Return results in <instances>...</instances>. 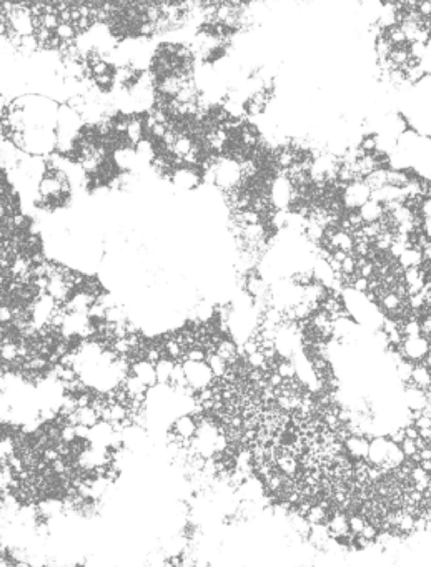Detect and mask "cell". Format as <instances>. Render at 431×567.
<instances>
[{
    "label": "cell",
    "mask_w": 431,
    "mask_h": 567,
    "mask_svg": "<svg viewBox=\"0 0 431 567\" xmlns=\"http://www.w3.org/2000/svg\"><path fill=\"white\" fill-rule=\"evenodd\" d=\"M168 431L173 432L175 436H178L183 443L187 441H192V439L196 436V431H199V423H196V419L192 416V414H182L178 417H175V419L172 421L170 428H168Z\"/></svg>",
    "instance_id": "cell-1"
},
{
    "label": "cell",
    "mask_w": 431,
    "mask_h": 567,
    "mask_svg": "<svg viewBox=\"0 0 431 567\" xmlns=\"http://www.w3.org/2000/svg\"><path fill=\"white\" fill-rule=\"evenodd\" d=\"M370 441L371 437L368 436H350L343 443L345 452L348 454L353 461H366L368 459V451H370Z\"/></svg>",
    "instance_id": "cell-2"
},
{
    "label": "cell",
    "mask_w": 431,
    "mask_h": 567,
    "mask_svg": "<svg viewBox=\"0 0 431 567\" xmlns=\"http://www.w3.org/2000/svg\"><path fill=\"white\" fill-rule=\"evenodd\" d=\"M130 374H133V376H135L137 379L142 381L148 389L155 388V386L158 385V382H157V374H155V366L152 363H148V361H145V359L133 363L130 366Z\"/></svg>",
    "instance_id": "cell-3"
},
{
    "label": "cell",
    "mask_w": 431,
    "mask_h": 567,
    "mask_svg": "<svg viewBox=\"0 0 431 567\" xmlns=\"http://www.w3.org/2000/svg\"><path fill=\"white\" fill-rule=\"evenodd\" d=\"M413 385L416 388L423 389V391L429 393L431 389V371L428 370L426 366H423L421 363H416L415 368H413V373H411V381Z\"/></svg>",
    "instance_id": "cell-4"
},
{
    "label": "cell",
    "mask_w": 431,
    "mask_h": 567,
    "mask_svg": "<svg viewBox=\"0 0 431 567\" xmlns=\"http://www.w3.org/2000/svg\"><path fill=\"white\" fill-rule=\"evenodd\" d=\"M358 211L365 223H374L381 218V215H383V205L376 200H368L358 208Z\"/></svg>",
    "instance_id": "cell-5"
},
{
    "label": "cell",
    "mask_w": 431,
    "mask_h": 567,
    "mask_svg": "<svg viewBox=\"0 0 431 567\" xmlns=\"http://www.w3.org/2000/svg\"><path fill=\"white\" fill-rule=\"evenodd\" d=\"M173 366H175V361L168 359V358L160 359L158 363L155 364V374H157V382H158V385H161V386H168V385H170V376H172Z\"/></svg>",
    "instance_id": "cell-6"
},
{
    "label": "cell",
    "mask_w": 431,
    "mask_h": 567,
    "mask_svg": "<svg viewBox=\"0 0 431 567\" xmlns=\"http://www.w3.org/2000/svg\"><path fill=\"white\" fill-rule=\"evenodd\" d=\"M75 417H77V426L80 424V426H85V428H90V429L100 423V416L97 414V411L92 406L77 409Z\"/></svg>",
    "instance_id": "cell-7"
},
{
    "label": "cell",
    "mask_w": 431,
    "mask_h": 567,
    "mask_svg": "<svg viewBox=\"0 0 431 567\" xmlns=\"http://www.w3.org/2000/svg\"><path fill=\"white\" fill-rule=\"evenodd\" d=\"M421 251L413 250V248H408L401 253V257L398 258V265L403 268V270H411V268H420L421 265Z\"/></svg>",
    "instance_id": "cell-8"
},
{
    "label": "cell",
    "mask_w": 431,
    "mask_h": 567,
    "mask_svg": "<svg viewBox=\"0 0 431 567\" xmlns=\"http://www.w3.org/2000/svg\"><path fill=\"white\" fill-rule=\"evenodd\" d=\"M205 363H207V366L210 368L211 374H213V376L218 378V379L223 378L225 373H227V370H228V363H227V361L222 359L215 353L207 354V361H205Z\"/></svg>",
    "instance_id": "cell-9"
},
{
    "label": "cell",
    "mask_w": 431,
    "mask_h": 567,
    "mask_svg": "<svg viewBox=\"0 0 431 567\" xmlns=\"http://www.w3.org/2000/svg\"><path fill=\"white\" fill-rule=\"evenodd\" d=\"M53 35L59 39V42H62V44H74V42L79 39L74 25L68 22H60L59 27L53 30Z\"/></svg>",
    "instance_id": "cell-10"
},
{
    "label": "cell",
    "mask_w": 431,
    "mask_h": 567,
    "mask_svg": "<svg viewBox=\"0 0 431 567\" xmlns=\"http://www.w3.org/2000/svg\"><path fill=\"white\" fill-rule=\"evenodd\" d=\"M328 516H330V511H327L323 506L313 504L312 509L308 511V514L305 516V519L310 526H318V524H327Z\"/></svg>",
    "instance_id": "cell-11"
},
{
    "label": "cell",
    "mask_w": 431,
    "mask_h": 567,
    "mask_svg": "<svg viewBox=\"0 0 431 567\" xmlns=\"http://www.w3.org/2000/svg\"><path fill=\"white\" fill-rule=\"evenodd\" d=\"M275 371H277L285 381L295 379L296 376H298V373H296V366L293 364V361L290 358H281L278 361L277 368H275Z\"/></svg>",
    "instance_id": "cell-12"
},
{
    "label": "cell",
    "mask_w": 431,
    "mask_h": 567,
    "mask_svg": "<svg viewBox=\"0 0 431 567\" xmlns=\"http://www.w3.org/2000/svg\"><path fill=\"white\" fill-rule=\"evenodd\" d=\"M17 359H20L19 344L17 343H4L2 351H0V361H2L4 364H12V363H15Z\"/></svg>",
    "instance_id": "cell-13"
},
{
    "label": "cell",
    "mask_w": 431,
    "mask_h": 567,
    "mask_svg": "<svg viewBox=\"0 0 431 567\" xmlns=\"http://www.w3.org/2000/svg\"><path fill=\"white\" fill-rule=\"evenodd\" d=\"M188 361V363H205L207 361V353L202 348V346H192L185 351V356H183V363Z\"/></svg>",
    "instance_id": "cell-14"
},
{
    "label": "cell",
    "mask_w": 431,
    "mask_h": 567,
    "mask_svg": "<svg viewBox=\"0 0 431 567\" xmlns=\"http://www.w3.org/2000/svg\"><path fill=\"white\" fill-rule=\"evenodd\" d=\"M365 526H366V519H365L362 514H351V516H348V527H350V533L353 536L362 534V531L365 529Z\"/></svg>",
    "instance_id": "cell-15"
},
{
    "label": "cell",
    "mask_w": 431,
    "mask_h": 567,
    "mask_svg": "<svg viewBox=\"0 0 431 567\" xmlns=\"http://www.w3.org/2000/svg\"><path fill=\"white\" fill-rule=\"evenodd\" d=\"M358 147L362 148L366 155L374 153L378 150V135H365L362 140H360Z\"/></svg>",
    "instance_id": "cell-16"
},
{
    "label": "cell",
    "mask_w": 431,
    "mask_h": 567,
    "mask_svg": "<svg viewBox=\"0 0 431 567\" xmlns=\"http://www.w3.org/2000/svg\"><path fill=\"white\" fill-rule=\"evenodd\" d=\"M400 449L403 452V456H405V459H415L416 454H418V449H416V444L413 439H405V441L400 444Z\"/></svg>",
    "instance_id": "cell-17"
},
{
    "label": "cell",
    "mask_w": 431,
    "mask_h": 567,
    "mask_svg": "<svg viewBox=\"0 0 431 567\" xmlns=\"http://www.w3.org/2000/svg\"><path fill=\"white\" fill-rule=\"evenodd\" d=\"M13 321V311L5 306V304H0V324H9Z\"/></svg>",
    "instance_id": "cell-18"
},
{
    "label": "cell",
    "mask_w": 431,
    "mask_h": 567,
    "mask_svg": "<svg viewBox=\"0 0 431 567\" xmlns=\"http://www.w3.org/2000/svg\"><path fill=\"white\" fill-rule=\"evenodd\" d=\"M421 364H423V366H426V368H428V370L431 371V350H429V351L426 353V356H425V358H423V361H421Z\"/></svg>",
    "instance_id": "cell-19"
},
{
    "label": "cell",
    "mask_w": 431,
    "mask_h": 567,
    "mask_svg": "<svg viewBox=\"0 0 431 567\" xmlns=\"http://www.w3.org/2000/svg\"><path fill=\"white\" fill-rule=\"evenodd\" d=\"M2 346H4V341L0 339V351H2Z\"/></svg>",
    "instance_id": "cell-20"
},
{
    "label": "cell",
    "mask_w": 431,
    "mask_h": 567,
    "mask_svg": "<svg viewBox=\"0 0 431 567\" xmlns=\"http://www.w3.org/2000/svg\"><path fill=\"white\" fill-rule=\"evenodd\" d=\"M75 567H87V565H83V564H79V565H75Z\"/></svg>",
    "instance_id": "cell-21"
},
{
    "label": "cell",
    "mask_w": 431,
    "mask_h": 567,
    "mask_svg": "<svg viewBox=\"0 0 431 567\" xmlns=\"http://www.w3.org/2000/svg\"><path fill=\"white\" fill-rule=\"evenodd\" d=\"M428 443H429V446H431V437H429V441H428Z\"/></svg>",
    "instance_id": "cell-22"
}]
</instances>
